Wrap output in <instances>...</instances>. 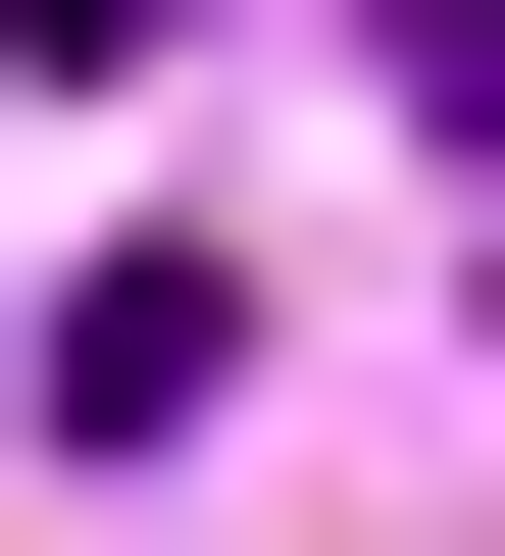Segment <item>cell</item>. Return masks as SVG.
<instances>
[{"label": "cell", "mask_w": 505, "mask_h": 556, "mask_svg": "<svg viewBox=\"0 0 505 556\" xmlns=\"http://www.w3.org/2000/svg\"><path fill=\"white\" fill-rule=\"evenodd\" d=\"M404 102H455V152H505V0H404Z\"/></svg>", "instance_id": "1"}]
</instances>
